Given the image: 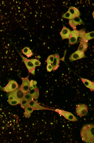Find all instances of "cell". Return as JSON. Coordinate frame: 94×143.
I'll return each mask as SVG.
<instances>
[{"mask_svg": "<svg viewBox=\"0 0 94 143\" xmlns=\"http://www.w3.org/2000/svg\"><path fill=\"white\" fill-rule=\"evenodd\" d=\"M82 140L86 143H94V125L87 124L82 127L80 133Z\"/></svg>", "mask_w": 94, "mask_h": 143, "instance_id": "cell-1", "label": "cell"}, {"mask_svg": "<svg viewBox=\"0 0 94 143\" xmlns=\"http://www.w3.org/2000/svg\"><path fill=\"white\" fill-rule=\"evenodd\" d=\"M29 72L34 75L35 73L36 66L32 63L30 59H28L24 57L19 52Z\"/></svg>", "mask_w": 94, "mask_h": 143, "instance_id": "cell-2", "label": "cell"}, {"mask_svg": "<svg viewBox=\"0 0 94 143\" xmlns=\"http://www.w3.org/2000/svg\"><path fill=\"white\" fill-rule=\"evenodd\" d=\"M18 84L14 80L10 81L7 85L3 88V90L7 92L13 91L18 88Z\"/></svg>", "mask_w": 94, "mask_h": 143, "instance_id": "cell-3", "label": "cell"}, {"mask_svg": "<svg viewBox=\"0 0 94 143\" xmlns=\"http://www.w3.org/2000/svg\"><path fill=\"white\" fill-rule=\"evenodd\" d=\"M76 110L77 114L78 116L81 117L85 116L87 114L88 108L86 105L80 104L77 106Z\"/></svg>", "mask_w": 94, "mask_h": 143, "instance_id": "cell-4", "label": "cell"}, {"mask_svg": "<svg viewBox=\"0 0 94 143\" xmlns=\"http://www.w3.org/2000/svg\"><path fill=\"white\" fill-rule=\"evenodd\" d=\"M8 94L20 101L23 98L25 93L20 88H18L14 91L9 92Z\"/></svg>", "mask_w": 94, "mask_h": 143, "instance_id": "cell-5", "label": "cell"}, {"mask_svg": "<svg viewBox=\"0 0 94 143\" xmlns=\"http://www.w3.org/2000/svg\"><path fill=\"white\" fill-rule=\"evenodd\" d=\"M69 24L74 30H75L77 26L81 24L84 25V23L79 17H75L69 20Z\"/></svg>", "mask_w": 94, "mask_h": 143, "instance_id": "cell-6", "label": "cell"}, {"mask_svg": "<svg viewBox=\"0 0 94 143\" xmlns=\"http://www.w3.org/2000/svg\"><path fill=\"white\" fill-rule=\"evenodd\" d=\"M85 57L84 52L77 50L71 55L69 57V59L72 62Z\"/></svg>", "mask_w": 94, "mask_h": 143, "instance_id": "cell-7", "label": "cell"}, {"mask_svg": "<svg viewBox=\"0 0 94 143\" xmlns=\"http://www.w3.org/2000/svg\"><path fill=\"white\" fill-rule=\"evenodd\" d=\"M21 79L22 83L20 88L25 93L29 90L30 81L27 78H22Z\"/></svg>", "mask_w": 94, "mask_h": 143, "instance_id": "cell-8", "label": "cell"}, {"mask_svg": "<svg viewBox=\"0 0 94 143\" xmlns=\"http://www.w3.org/2000/svg\"><path fill=\"white\" fill-rule=\"evenodd\" d=\"M78 34V31L77 29L71 31L70 34L68 39L69 44L72 45L77 43Z\"/></svg>", "mask_w": 94, "mask_h": 143, "instance_id": "cell-9", "label": "cell"}, {"mask_svg": "<svg viewBox=\"0 0 94 143\" xmlns=\"http://www.w3.org/2000/svg\"><path fill=\"white\" fill-rule=\"evenodd\" d=\"M59 114L64 117L66 119L72 121H77V118L71 113L62 110L57 111Z\"/></svg>", "mask_w": 94, "mask_h": 143, "instance_id": "cell-10", "label": "cell"}, {"mask_svg": "<svg viewBox=\"0 0 94 143\" xmlns=\"http://www.w3.org/2000/svg\"><path fill=\"white\" fill-rule=\"evenodd\" d=\"M71 31L68 28L63 25V28L60 32L62 40L69 39L70 37Z\"/></svg>", "mask_w": 94, "mask_h": 143, "instance_id": "cell-11", "label": "cell"}, {"mask_svg": "<svg viewBox=\"0 0 94 143\" xmlns=\"http://www.w3.org/2000/svg\"><path fill=\"white\" fill-rule=\"evenodd\" d=\"M54 60L52 65L53 71L57 70L59 67L60 60V56L58 53L55 54L54 55Z\"/></svg>", "mask_w": 94, "mask_h": 143, "instance_id": "cell-12", "label": "cell"}, {"mask_svg": "<svg viewBox=\"0 0 94 143\" xmlns=\"http://www.w3.org/2000/svg\"><path fill=\"white\" fill-rule=\"evenodd\" d=\"M28 106L32 108L33 110L45 109V108L40 106L33 100L28 103Z\"/></svg>", "mask_w": 94, "mask_h": 143, "instance_id": "cell-13", "label": "cell"}, {"mask_svg": "<svg viewBox=\"0 0 94 143\" xmlns=\"http://www.w3.org/2000/svg\"><path fill=\"white\" fill-rule=\"evenodd\" d=\"M79 34L77 43H80L84 41L85 35L86 33V31L84 29L78 30Z\"/></svg>", "mask_w": 94, "mask_h": 143, "instance_id": "cell-14", "label": "cell"}, {"mask_svg": "<svg viewBox=\"0 0 94 143\" xmlns=\"http://www.w3.org/2000/svg\"><path fill=\"white\" fill-rule=\"evenodd\" d=\"M30 94L33 98L37 99L39 96V91L37 88L31 90L27 92Z\"/></svg>", "mask_w": 94, "mask_h": 143, "instance_id": "cell-15", "label": "cell"}, {"mask_svg": "<svg viewBox=\"0 0 94 143\" xmlns=\"http://www.w3.org/2000/svg\"><path fill=\"white\" fill-rule=\"evenodd\" d=\"M68 10L75 17H79L80 15V13L79 10L74 7H69Z\"/></svg>", "mask_w": 94, "mask_h": 143, "instance_id": "cell-16", "label": "cell"}, {"mask_svg": "<svg viewBox=\"0 0 94 143\" xmlns=\"http://www.w3.org/2000/svg\"><path fill=\"white\" fill-rule=\"evenodd\" d=\"M82 80L84 85L92 90H94V82H92L88 80L81 79Z\"/></svg>", "mask_w": 94, "mask_h": 143, "instance_id": "cell-17", "label": "cell"}, {"mask_svg": "<svg viewBox=\"0 0 94 143\" xmlns=\"http://www.w3.org/2000/svg\"><path fill=\"white\" fill-rule=\"evenodd\" d=\"M88 47L87 42L83 41L80 43L78 50L84 52L86 51Z\"/></svg>", "mask_w": 94, "mask_h": 143, "instance_id": "cell-18", "label": "cell"}, {"mask_svg": "<svg viewBox=\"0 0 94 143\" xmlns=\"http://www.w3.org/2000/svg\"><path fill=\"white\" fill-rule=\"evenodd\" d=\"M8 102L9 103L12 105H15L19 103L20 101L15 99L11 95L8 94Z\"/></svg>", "mask_w": 94, "mask_h": 143, "instance_id": "cell-19", "label": "cell"}, {"mask_svg": "<svg viewBox=\"0 0 94 143\" xmlns=\"http://www.w3.org/2000/svg\"><path fill=\"white\" fill-rule=\"evenodd\" d=\"M94 38V31L86 33L85 35L84 41L87 42L89 40Z\"/></svg>", "mask_w": 94, "mask_h": 143, "instance_id": "cell-20", "label": "cell"}, {"mask_svg": "<svg viewBox=\"0 0 94 143\" xmlns=\"http://www.w3.org/2000/svg\"><path fill=\"white\" fill-rule=\"evenodd\" d=\"M22 52L26 55L28 57H31L33 55V53L31 50L28 47H25L22 50Z\"/></svg>", "mask_w": 94, "mask_h": 143, "instance_id": "cell-21", "label": "cell"}, {"mask_svg": "<svg viewBox=\"0 0 94 143\" xmlns=\"http://www.w3.org/2000/svg\"><path fill=\"white\" fill-rule=\"evenodd\" d=\"M25 109V116L26 117H29L30 116V114L33 112L34 110L29 106L26 108Z\"/></svg>", "mask_w": 94, "mask_h": 143, "instance_id": "cell-22", "label": "cell"}, {"mask_svg": "<svg viewBox=\"0 0 94 143\" xmlns=\"http://www.w3.org/2000/svg\"><path fill=\"white\" fill-rule=\"evenodd\" d=\"M62 17L64 18H66L70 20L74 17H75L68 10L63 15H62Z\"/></svg>", "mask_w": 94, "mask_h": 143, "instance_id": "cell-23", "label": "cell"}, {"mask_svg": "<svg viewBox=\"0 0 94 143\" xmlns=\"http://www.w3.org/2000/svg\"><path fill=\"white\" fill-rule=\"evenodd\" d=\"M23 98L27 101L28 103L33 100L31 95L28 93H25Z\"/></svg>", "mask_w": 94, "mask_h": 143, "instance_id": "cell-24", "label": "cell"}, {"mask_svg": "<svg viewBox=\"0 0 94 143\" xmlns=\"http://www.w3.org/2000/svg\"><path fill=\"white\" fill-rule=\"evenodd\" d=\"M19 103L21 106L24 109H25L28 106V102L23 98L21 100Z\"/></svg>", "mask_w": 94, "mask_h": 143, "instance_id": "cell-25", "label": "cell"}, {"mask_svg": "<svg viewBox=\"0 0 94 143\" xmlns=\"http://www.w3.org/2000/svg\"><path fill=\"white\" fill-rule=\"evenodd\" d=\"M37 82L35 81L31 80L30 81V88L31 90L37 88Z\"/></svg>", "mask_w": 94, "mask_h": 143, "instance_id": "cell-26", "label": "cell"}, {"mask_svg": "<svg viewBox=\"0 0 94 143\" xmlns=\"http://www.w3.org/2000/svg\"><path fill=\"white\" fill-rule=\"evenodd\" d=\"M54 55L49 56L47 59V64H50L52 63L54 60Z\"/></svg>", "mask_w": 94, "mask_h": 143, "instance_id": "cell-27", "label": "cell"}, {"mask_svg": "<svg viewBox=\"0 0 94 143\" xmlns=\"http://www.w3.org/2000/svg\"><path fill=\"white\" fill-rule=\"evenodd\" d=\"M32 63L36 66H40L41 63L39 61L35 59H30Z\"/></svg>", "mask_w": 94, "mask_h": 143, "instance_id": "cell-28", "label": "cell"}, {"mask_svg": "<svg viewBox=\"0 0 94 143\" xmlns=\"http://www.w3.org/2000/svg\"><path fill=\"white\" fill-rule=\"evenodd\" d=\"M46 68L47 71L49 72H51L53 69L52 66L51 64H47Z\"/></svg>", "mask_w": 94, "mask_h": 143, "instance_id": "cell-29", "label": "cell"}, {"mask_svg": "<svg viewBox=\"0 0 94 143\" xmlns=\"http://www.w3.org/2000/svg\"><path fill=\"white\" fill-rule=\"evenodd\" d=\"M92 15H93V18L94 19V11L92 13Z\"/></svg>", "mask_w": 94, "mask_h": 143, "instance_id": "cell-30", "label": "cell"}]
</instances>
